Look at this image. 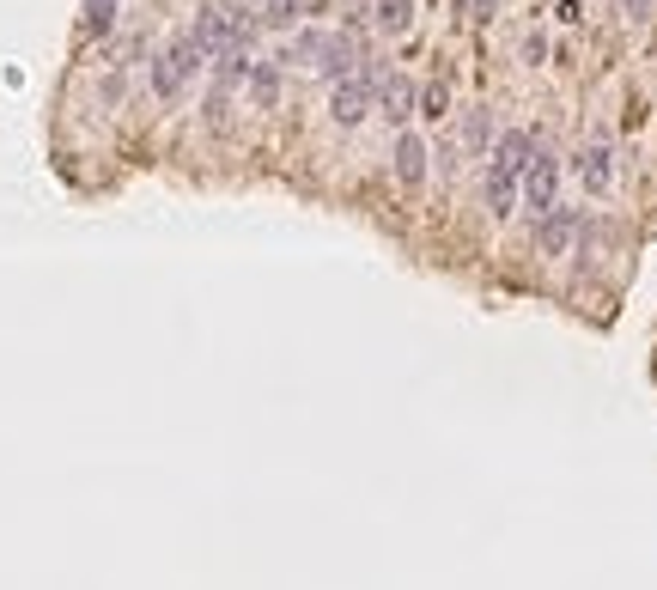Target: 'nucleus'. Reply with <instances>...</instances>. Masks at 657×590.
Segmentation results:
<instances>
[{"label":"nucleus","instance_id":"f257e3e1","mask_svg":"<svg viewBox=\"0 0 657 590\" xmlns=\"http://www.w3.org/2000/svg\"><path fill=\"white\" fill-rule=\"evenodd\" d=\"M201 61H207V55H201V43H195L189 31L171 37V43L159 49V61H153V92H159V98H177L195 73H201Z\"/></svg>","mask_w":657,"mask_h":590},{"label":"nucleus","instance_id":"f03ea898","mask_svg":"<svg viewBox=\"0 0 657 590\" xmlns=\"http://www.w3.org/2000/svg\"><path fill=\"white\" fill-rule=\"evenodd\" d=\"M292 55H299L305 67H317L329 86H341L347 67H353V43H347L341 31H305L299 43H292Z\"/></svg>","mask_w":657,"mask_h":590},{"label":"nucleus","instance_id":"7ed1b4c3","mask_svg":"<svg viewBox=\"0 0 657 590\" xmlns=\"http://www.w3.org/2000/svg\"><path fill=\"white\" fill-rule=\"evenodd\" d=\"M554 195H560V159L536 146V159H530V171H524V183H518V201H524V207L542 219L548 207H560Z\"/></svg>","mask_w":657,"mask_h":590},{"label":"nucleus","instance_id":"20e7f679","mask_svg":"<svg viewBox=\"0 0 657 590\" xmlns=\"http://www.w3.org/2000/svg\"><path fill=\"white\" fill-rule=\"evenodd\" d=\"M578 226H584L578 207H548V213L536 219V250H542V256H566L572 238H578Z\"/></svg>","mask_w":657,"mask_h":590},{"label":"nucleus","instance_id":"39448f33","mask_svg":"<svg viewBox=\"0 0 657 590\" xmlns=\"http://www.w3.org/2000/svg\"><path fill=\"white\" fill-rule=\"evenodd\" d=\"M329 116H335V128H359L365 116H372V86L347 73V80L329 92Z\"/></svg>","mask_w":657,"mask_h":590},{"label":"nucleus","instance_id":"423d86ee","mask_svg":"<svg viewBox=\"0 0 657 590\" xmlns=\"http://www.w3.org/2000/svg\"><path fill=\"white\" fill-rule=\"evenodd\" d=\"M378 110H384L396 128H408V116L420 110V86L408 80V73H384V86H378Z\"/></svg>","mask_w":657,"mask_h":590},{"label":"nucleus","instance_id":"0eeeda50","mask_svg":"<svg viewBox=\"0 0 657 590\" xmlns=\"http://www.w3.org/2000/svg\"><path fill=\"white\" fill-rule=\"evenodd\" d=\"M481 201H487V213H493V219H511V213H518V171H505V165H493V159H487Z\"/></svg>","mask_w":657,"mask_h":590},{"label":"nucleus","instance_id":"6e6552de","mask_svg":"<svg viewBox=\"0 0 657 590\" xmlns=\"http://www.w3.org/2000/svg\"><path fill=\"white\" fill-rule=\"evenodd\" d=\"M390 159H396V183H402V189H420L426 171H432V165H426V159H432V153H426V140L408 134V128L396 134V153H390Z\"/></svg>","mask_w":657,"mask_h":590},{"label":"nucleus","instance_id":"1a4fd4ad","mask_svg":"<svg viewBox=\"0 0 657 590\" xmlns=\"http://www.w3.org/2000/svg\"><path fill=\"white\" fill-rule=\"evenodd\" d=\"M578 183L591 189V195H609V189H615V153H609L603 140H597V146H584V153H578Z\"/></svg>","mask_w":657,"mask_h":590},{"label":"nucleus","instance_id":"9d476101","mask_svg":"<svg viewBox=\"0 0 657 590\" xmlns=\"http://www.w3.org/2000/svg\"><path fill=\"white\" fill-rule=\"evenodd\" d=\"M530 159H536V134H530V128H511V134H499V140H493V165L518 171V183H524Z\"/></svg>","mask_w":657,"mask_h":590},{"label":"nucleus","instance_id":"9b49d317","mask_svg":"<svg viewBox=\"0 0 657 590\" xmlns=\"http://www.w3.org/2000/svg\"><path fill=\"white\" fill-rule=\"evenodd\" d=\"M244 80H250V55H238V49L213 55V92H219V98H232Z\"/></svg>","mask_w":657,"mask_h":590},{"label":"nucleus","instance_id":"f8f14e48","mask_svg":"<svg viewBox=\"0 0 657 590\" xmlns=\"http://www.w3.org/2000/svg\"><path fill=\"white\" fill-rule=\"evenodd\" d=\"M457 140H463V153L469 159H481L487 146H493V116L481 110V104H469V116H463V128H457Z\"/></svg>","mask_w":657,"mask_h":590},{"label":"nucleus","instance_id":"ddd939ff","mask_svg":"<svg viewBox=\"0 0 657 590\" xmlns=\"http://www.w3.org/2000/svg\"><path fill=\"white\" fill-rule=\"evenodd\" d=\"M372 25H378L384 37H408V31H414V0H378V7H372Z\"/></svg>","mask_w":657,"mask_h":590},{"label":"nucleus","instance_id":"4468645a","mask_svg":"<svg viewBox=\"0 0 657 590\" xmlns=\"http://www.w3.org/2000/svg\"><path fill=\"white\" fill-rule=\"evenodd\" d=\"M250 98H256V110L280 104V67L274 61H250Z\"/></svg>","mask_w":657,"mask_h":590},{"label":"nucleus","instance_id":"2eb2a0df","mask_svg":"<svg viewBox=\"0 0 657 590\" xmlns=\"http://www.w3.org/2000/svg\"><path fill=\"white\" fill-rule=\"evenodd\" d=\"M116 25V0H86V19H80V31L86 37H104Z\"/></svg>","mask_w":657,"mask_h":590},{"label":"nucleus","instance_id":"dca6fc26","mask_svg":"<svg viewBox=\"0 0 657 590\" xmlns=\"http://www.w3.org/2000/svg\"><path fill=\"white\" fill-rule=\"evenodd\" d=\"M451 110V86L445 80H426L420 86V116H445Z\"/></svg>","mask_w":657,"mask_h":590},{"label":"nucleus","instance_id":"f3484780","mask_svg":"<svg viewBox=\"0 0 657 590\" xmlns=\"http://www.w3.org/2000/svg\"><path fill=\"white\" fill-rule=\"evenodd\" d=\"M262 19L274 31H292V25H299V0H262Z\"/></svg>","mask_w":657,"mask_h":590},{"label":"nucleus","instance_id":"a211bd4d","mask_svg":"<svg viewBox=\"0 0 657 590\" xmlns=\"http://www.w3.org/2000/svg\"><path fill=\"white\" fill-rule=\"evenodd\" d=\"M475 19H493V0H475Z\"/></svg>","mask_w":657,"mask_h":590}]
</instances>
